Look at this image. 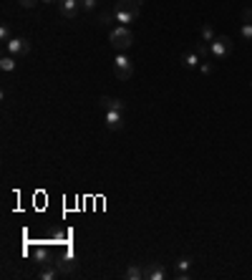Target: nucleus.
<instances>
[{
	"label": "nucleus",
	"mask_w": 252,
	"mask_h": 280,
	"mask_svg": "<svg viewBox=\"0 0 252 280\" xmlns=\"http://www.w3.org/2000/svg\"><path fill=\"white\" fill-rule=\"evenodd\" d=\"M109 41H111V48L116 53H124V51H129L134 46V33L129 25H116L109 35Z\"/></svg>",
	"instance_id": "f03ea898"
},
{
	"label": "nucleus",
	"mask_w": 252,
	"mask_h": 280,
	"mask_svg": "<svg viewBox=\"0 0 252 280\" xmlns=\"http://www.w3.org/2000/svg\"><path fill=\"white\" fill-rule=\"evenodd\" d=\"M0 68H3L5 73H13L15 71V56H3L0 58Z\"/></svg>",
	"instance_id": "dca6fc26"
},
{
	"label": "nucleus",
	"mask_w": 252,
	"mask_h": 280,
	"mask_svg": "<svg viewBox=\"0 0 252 280\" xmlns=\"http://www.w3.org/2000/svg\"><path fill=\"white\" fill-rule=\"evenodd\" d=\"M99 104L104 106V111H106V109H111V111H124V109H126V104H124L121 99H114V96H101Z\"/></svg>",
	"instance_id": "9b49d317"
},
{
	"label": "nucleus",
	"mask_w": 252,
	"mask_h": 280,
	"mask_svg": "<svg viewBox=\"0 0 252 280\" xmlns=\"http://www.w3.org/2000/svg\"><path fill=\"white\" fill-rule=\"evenodd\" d=\"M144 278H146V280H164V278H166V270H164L161 263H149V265L144 268Z\"/></svg>",
	"instance_id": "1a4fd4ad"
},
{
	"label": "nucleus",
	"mask_w": 252,
	"mask_h": 280,
	"mask_svg": "<svg viewBox=\"0 0 252 280\" xmlns=\"http://www.w3.org/2000/svg\"><path fill=\"white\" fill-rule=\"evenodd\" d=\"M199 63H202V58H199V53H197V51H189V53H184V56H182V66H184V68H189V71L199 68Z\"/></svg>",
	"instance_id": "f8f14e48"
},
{
	"label": "nucleus",
	"mask_w": 252,
	"mask_h": 280,
	"mask_svg": "<svg viewBox=\"0 0 252 280\" xmlns=\"http://www.w3.org/2000/svg\"><path fill=\"white\" fill-rule=\"evenodd\" d=\"M199 71H202L204 76H209V73L215 71V66H212V63H199Z\"/></svg>",
	"instance_id": "5701e85b"
},
{
	"label": "nucleus",
	"mask_w": 252,
	"mask_h": 280,
	"mask_svg": "<svg viewBox=\"0 0 252 280\" xmlns=\"http://www.w3.org/2000/svg\"><path fill=\"white\" fill-rule=\"evenodd\" d=\"M192 263H194V260H192L189 255H184V258H179V260L174 263V268H177V278H179V280H187V278H189V268H192Z\"/></svg>",
	"instance_id": "9d476101"
},
{
	"label": "nucleus",
	"mask_w": 252,
	"mask_h": 280,
	"mask_svg": "<svg viewBox=\"0 0 252 280\" xmlns=\"http://www.w3.org/2000/svg\"><path fill=\"white\" fill-rule=\"evenodd\" d=\"M58 10H61V15H63L66 20H76V15H78L83 8H81V0H61V3H58Z\"/></svg>",
	"instance_id": "423d86ee"
},
{
	"label": "nucleus",
	"mask_w": 252,
	"mask_h": 280,
	"mask_svg": "<svg viewBox=\"0 0 252 280\" xmlns=\"http://www.w3.org/2000/svg\"><path fill=\"white\" fill-rule=\"evenodd\" d=\"M18 3H20L23 8H35V3H40V0H18Z\"/></svg>",
	"instance_id": "b1692460"
},
{
	"label": "nucleus",
	"mask_w": 252,
	"mask_h": 280,
	"mask_svg": "<svg viewBox=\"0 0 252 280\" xmlns=\"http://www.w3.org/2000/svg\"><path fill=\"white\" fill-rule=\"evenodd\" d=\"M242 18H245V23H252V10H250V8L242 10Z\"/></svg>",
	"instance_id": "393cba45"
},
{
	"label": "nucleus",
	"mask_w": 252,
	"mask_h": 280,
	"mask_svg": "<svg viewBox=\"0 0 252 280\" xmlns=\"http://www.w3.org/2000/svg\"><path fill=\"white\" fill-rule=\"evenodd\" d=\"M33 260H35L38 265H43V263H48V260H53V255H51V250H48L46 245H38V248L33 250Z\"/></svg>",
	"instance_id": "ddd939ff"
},
{
	"label": "nucleus",
	"mask_w": 252,
	"mask_h": 280,
	"mask_svg": "<svg viewBox=\"0 0 252 280\" xmlns=\"http://www.w3.org/2000/svg\"><path fill=\"white\" fill-rule=\"evenodd\" d=\"M240 38H242V41H252V23H245L240 28Z\"/></svg>",
	"instance_id": "412c9836"
},
{
	"label": "nucleus",
	"mask_w": 252,
	"mask_h": 280,
	"mask_svg": "<svg viewBox=\"0 0 252 280\" xmlns=\"http://www.w3.org/2000/svg\"><path fill=\"white\" fill-rule=\"evenodd\" d=\"M111 20H114V13H101V15H99V20H96V23H99V25H109V23H111Z\"/></svg>",
	"instance_id": "4be33fe9"
},
{
	"label": "nucleus",
	"mask_w": 252,
	"mask_h": 280,
	"mask_svg": "<svg viewBox=\"0 0 252 280\" xmlns=\"http://www.w3.org/2000/svg\"><path fill=\"white\" fill-rule=\"evenodd\" d=\"M104 119H106V129H109V132L124 129V111H111V109H106Z\"/></svg>",
	"instance_id": "0eeeda50"
},
{
	"label": "nucleus",
	"mask_w": 252,
	"mask_h": 280,
	"mask_svg": "<svg viewBox=\"0 0 252 280\" xmlns=\"http://www.w3.org/2000/svg\"><path fill=\"white\" fill-rule=\"evenodd\" d=\"M197 53H199V58L204 61V58H212L209 56V43H204V41H197V48H194Z\"/></svg>",
	"instance_id": "a211bd4d"
},
{
	"label": "nucleus",
	"mask_w": 252,
	"mask_h": 280,
	"mask_svg": "<svg viewBox=\"0 0 252 280\" xmlns=\"http://www.w3.org/2000/svg\"><path fill=\"white\" fill-rule=\"evenodd\" d=\"M139 10H141V0H116L114 20L119 25H131L139 18Z\"/></svg>",
	"instance_id": "f257e3e1"
},
{
	"label": "nucleus",
	"mask_w": 252,
	"mask_h": 280,
	"mask_svg": "<svg viewBox=\"0 0 252 280\" xmlns=\"http://www.w3.org/2000/svg\"><path fill=\"white\" fill-rule=\"evenodd\" d=\"M10 38H13V33H10V25H8V23H3V25H0V41H3V46L10 41Z\"/></svg>",
	"instance_id": "6ab92c4d"
},
{
	"label": "nucleus",
	"mask_w": 252,
	"mask_h": 280,
	"mask_svg": "<svg viewBox=\"0 0 252 280\" xmlns=\"http://www.w3.org/2000/svg\"><path fill=\"white\" fill-rule=\"evenodd\" d=\"M217 38V33H215V28L209 25V23H204L202 28H199V41H204V43H212Z\"/></svg>",
	"instance_id": "4468645a"
},
{
	"label": "nucleus",
	"mask_w": 252,
	"mask_h": 280,
	"mask_svg": "<svg viewBox=\"0 0 252 280\" xmlns=\"http://www.w3.org/2000/svg\"><path fill=\"white\" fill-rule=\"evenodd\" d=\"M209 56H212L215 61H222L227 56H232V38L227 35H217L212 43H209Z\"/></svg>",
	"instance_id": "7ed1b4c3"
},
{
	"label": "nucleus",
	"mask_w": 252,
	"mask_h": 280,
	"mask_svg": "<svg viewBox=\"0 0 252 280\" xmlns=\"http://www.w3.org/2000/svg\"><path fill=\"white\" fill-rule=\"evenodd\" d=\"M114 73H116V78H121V81H129V78L134 76V61L126 53H116V58H114Z\"/></svg>",
	"instance_id": "20e7f679"
},
{
	"label": "nucleus",
	"mask_w": 252,
	"mask_h": 280,
	"mask_svg": "<svg viewBox=\"0 0 252 280\" xmlns=\"http://www.w3.org/2000/svg\"><path fill=\"white\" fill-rule=\"evenodd\" d=\"M56 265L61 268V273H73L76 270V260L73 258H56Z\"/></svg>",
	"instance_id": "2eb2a0df"
},
{
	"label": "nucleus",
	"mask_w": 252,
	"mask_h": 280,
	"mask_svg": "<svg viewBox=\"0 0 252 280\" xmlns=\"http://www.w3.org/2000/svg\"><path fill=\"white\" fill-rule=\"evenodd\" d=\"M124 278H126V280H141V278H144V270H141L139 265H131L129 270L124 273Z\"/></svg>",
	"instance_id": "f3484780"
},
{
	"label": "nucleus",
	"mask_w": 252,
	"mask_h": 280,
	"mask_svg": "<svg viewBox=\"0 0 252 280\" xmlns=\"http://www.w3.org/2000/svg\"><path fill=\"white\" fill-rule=\"evenodd\" d=\"M5 51H8V56H28L30 53V41L28 38H23V35H13L10 41L5 43Z\"/></svg>",
	"instance_id": "39448f33"
},
{
	"label": "nucleus",
	"mask_w": 252,
	"mask_h": 280,
	"mask_svg": "<svg viewBox=\"0 0 252 280\" xmlns=\"http://www.w3.org/2000/svg\"><path fill=\"white\" fill-rule=\"evenodd\" d=\"M99 3H101V0H81V8L86 10V13H94L99 8Z\"/></svg>",
	"instance_id": "aec40b11"
},
{
	"label": "nucleus",
	"mask_w": 252,
	"mask_h": 280,
	"mask_svg": "<svg viewBox=\"0 0 252 280\" xmlns=\"http://www.w3.org/2000/svg\"><path fill=\"white\" fill-rule=\"evenodd\" d=\"M58 275H61V268L56 265V260L43 263V265H40V270H38V280H56Z\"/></svg>",
	"instance_id": "6e6552de"
},
{
	"label": "nucleus",
	"mask_w": 252,
	"mask_h": 280,
	"mask_svg": "<svg viewBox=\"0 0 252 280\" xmlns=\"http://www.w3.org/2000/svg\"><path fill=\"white\" fill-rule=\"evenodd\" d=\"M40 3H46V5H51V3H58V0H40Z\"/></svg>",
	"instance_id": "a878e982"
},
{
	"label": "nucleus",
	"mask_w": 252,
	"mask_h": 280,
	"mask_svg": "<svg viewBox=\"0 0 252 280\" xmlns=\"http://www.w3.org/2000/svg\"><path fill=\"white\" fill-rule=\"evenodd\" d=\"M250 89H252V81H250Z\"/></svg>",
	"instance_id": "bb28decb"
}]
</instances>
